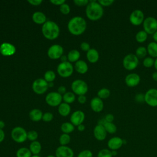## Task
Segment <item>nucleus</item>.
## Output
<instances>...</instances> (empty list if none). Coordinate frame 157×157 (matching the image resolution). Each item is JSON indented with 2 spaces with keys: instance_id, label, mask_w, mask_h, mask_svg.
<instances>
[{
  "instance_id": "obj_54",
  "label": "nucleus",
  "mask_w": 157,
  "mask_h": 157,
  "mask_svg": "<svg viewBox=\"0 0 157 157\" xmlns=\"http://www.w3.org/2000/svg\"><path fill=\"white\" fill-rule=\"evenodd\" d=\"M85 126L83 124H79L78 126H77V129L79 131H83L85 130Z\"/></svg>"
},
{
  "instance_id": "obj_25",
  "label": "nucleus",
  "mask_w": 157,
  "mask_h": 157,
  "mask_svg": "<svg viewBox=\"0 0 157 157\" xmlns=\"http://www.w3.org/2000/svg\"><path fill=\"white\" fill-rule=\"evenodd\" d=\"M29 149L30 150L33 155H39L42 150L41 144L37 140L31 142L29 145Z\"/></svg>"
},
{
  "instance_id": "obj_38",
  "label": "nucleus",
  "mask_w": 157,
  "mask_h": 157,
  "mask_svg": "<svg viewBox=\"0 0 157 157\" xmlns=\"http://www.w3.org/2000/svg\"><path fill=\"white\" fill-rule=\"evenodd\" d=\"M56 77L55 73L53 71H47L44 74V79L47 82H52Z\"/></svg>"
},
{
  "instance_id": "obj_29",
  "label": "nucleus",
  "mask_w": 157,
  "mask_h": 157,
  "mask_svg": "<svg viewBox=\"0 0 157 157\" xmlns=\"http://www.w3.org/2000/svg\"><path fill=\"white\" fill-rule=\"evenodd\" d=\"M148 35L144 30H140L136 34L135 39L139 43H144L147 40Z\"/></svg>"
},
{
  "instance_id": "obj_47",
  "label": "nucleus",
  "mask_w": 157,
  "mask_h": 157,
  "mask_svg": "<svg viewBox=\"0 0 157 157\" xmlns=\"http://www.w3.org/2000/svg\"><path fill=\"white\" fill-rule=\"evenodd\" d=\"M80 48L83 51L88 52L90 49V45L88 42H83L80 44Z\"/></svg>"
},
{
  "instance_id": "obj_20",
  "label": "nucleus",
  "mask_w": 157,
  "mask_h": 157,
  "mask_svg": "<svg viewBox=\"0 0 157 157\" xmlns=\"http://www.w3.org/2000/svg\"><path fill=\"white\" fill-rule=\"evenodd\" d=\"M90 107L95 112H100L104 109V102L99 98L94 97L90 101Z\"/></svg>"
},
{
  "instance_id": "obj_56",
  "label": "nucleus",
  "mask_w": 157,
  "mask_h": 157,
  "mask_svg": "<svg viewBox=\"0 0 157 157\" xmlns=\"http://www.w3.org/2000/svg\"><path fill=\"white\" fill-rule=\"evenodd\" d=\"M152 37H153V41L157 43V31L152 35Z\"/></svg>"
},
{
  "instance_id": "obj_9",
  "label": "nucleus",
  "mask_w": 157,
  "mask_h": 157,
  "mask_svg": "<svg viewBox=\"0 0 157 157\" xmlns=\"http://www.w3.org/2000/svg\"><path fill=\"white\" fill-rule=\"evenodd\" d=\"M145 20V15L140 9L134 10L129 15V20L131 25L137 26L141 25Z\"/></svg>"
},
{
  "instance_id": "obj_26",
  "label": "nucleus",
  "mask_w": 157,
  "mask_h": 157,
  "mask_svg": "<svg viewBox=\"0 0 157 157\" xmlns=\"http://www.w3.org/2000/svg\"><path fill=\"white\" fill-rule=\"evenodd\" d=\"M29 116L31 120L34 121H39L40 120H42L43 114L40 110L37 109H34L30 111Z\"/></svg>"
},
{
  "instance_id": "obj_60",
  "label": "nucleus",
  "mask_w": 157,
  "mask_h": 157,
  "mask_svg": "<svg viewBox=\"0 0 157 157\" xmlns=\"http://www.w3.org/2000/svg\"><path fill=\"white\" fill-rule=\"evenodd\" d=\"M112 156H116V155L117 154V151L116 150H112Z\"/></svg>"
},
{
  "instance_id": "obj_55",
  "label": "nucleus",
  "mask_w": 157,
  "mask_h": 157,
  "mask_svg": "<svg viewBox=\"0 0 157 157\" xmlns=\"http://www.w3.org/2000/svg\"><path fill=\"white\" fill-rule=\"evenodd\" d=\"M151 77L153 80L157 82V71H156L153 72V74H151Z\"/></svg>"
},
{
  "instance_id": "obj_17",
  "label": "nucleus",
  "mask_w": 157,
  "mask_h": 157,
  "mask_svg": "<svg viewBox=\"0 0 157 157\" xmlns=\"http://www.w3.org/2000/svg\"><path fill=\"white\" fill-rule=\"evenodd\" d=\"M107 131L103 125L97 124L93 129V135L95 139L99 141H102L107 137Z\"/></svg>"
},
{
  "instance_id": "obj_48",
  "label": "nucleus",
  "mask_w": 157,
  "mask_h": 157,
  "mask_svg": "<svg viewBox=\"0 0 157 157\" xmlns=\"http://www.w3.org/2000/svg\"><path fill=\"white\" fill-rule=\"evenodd\" d=\"M104 120L106 122H109V123H112L114 120V116L112 114V113H107L105 117H104Z\"/></svg>"
},
{
  "instance_id": "obj_14",
  "label": "nucleus",
  "mask_w": 157,
  "mask_h": 157,
  "mask_svg": "<svg viewBox=\"0 0 157 157\" xmlns=\"http://www.w3.org/2000/svg\"><path fill=\"white\" fill-rule=\"evenodd\" d=\"M56 157H74L73 150L67 145H60L55 150Z\"/></svg>"
},
{
  "instance_id": "obj_50",
  "label": "nucleus",
  "mask_w": 157,
  "mask_h": 157,
  "mask_svg": "<svg viewBox=\"0 0 157 157\" xmlns=\"http://www.w3.org/2000/svg\"><path fill=\"white\" fill-rule=\"evenodd\" d=\"M50 2L53 4L54 5L61 6L64 3H65V1L64 0H51Z\"/></svg>"
},
{
  "instance_id": "obj_12",
  "label": "nucleus",
  "mask_w": 157,
  "mask_h": 157,
  "mask_svg": "<svg viewBox=\"0 0 157 157\" xmlns=\"http://www.w3.org/2000/svg\"><path fill=\"white\" fill-rule=\"evenodd\" d=\"M62 99L63 97L61 94L58 92H50L48 93L45 97L47 104L52 107L59 105L61 103Z\"/></svg>"
},
{
  "instance_id": "obj_42",
  "label": "nucleus",
  "mask_w": 157,
  "mask_h": 157,
  "mask_svg": "<svg viewBox=\"0 0 157 157\" xmlns=\"http://www.w3.org/2000/svg\"><path fill=\"white\" fill-rule=\"evenodd\" d=\"M59 10L60 12L64 14V15H67L70 12V7L67 4L64 3L63 4L61 5L59 7Z\"/></svg>"
},
{
  "instance_id": "obj_24",
  "label": "nucleus",
  "mask_w": 157,
  "mask_h": 157,
  "mask_svg": "<svg viewBox=\"0 0 157 157\" xmlns=\"http://www.w3.org/2000/svg\"><path fill=\"white\" fill-rule=\"evenodd\" d=\"M33 20L34 23L37 24H44L46 21V16L45 14L41 12H36L33 14L32 16Z\"/></svg>"
},
{
  "instance_id": "obj_22",
  "label": "nucleus",
  "mask_w": 157,
  "mask_h": 157,
  "mask_svg": "<svg viewBox=\"0 0 157 157\" xmlns=\"http://www.w3.org/2000/svg\"><path fill=\"white\" fill-rule=\"evenodd\" d=\"M147 53L149 56L155 59L157 58V43L152 41L148 44L147 46Z\"/></svg>"
},
{
  "instance_id": "obj_59",
  "label": "nucleus",
  "mask_w": 157,
  "mask_h": 157,
  "mask_svg": "<svg viewBox=\"0 0 157 157\" xmlns=\"http://www.w3.org/2000/svg\"><path fill=\"white\" fill-rule=\"evenodd\" d=\"M154 67L156 69V71H157V58L155 59V63H154Z\"/></svg>"
},
{
  "instance_id": "obj_34",
  "label": "nucleus",
  "mask_w": 157,
  "mask_h": 157,
  "mask_svg": "<svg viewBox=\"0 0 157 157\" xmlns=\"http://www.w3.org/2000/svg\"><path fill=\"white\" fill-rule=\"evenodd\" d=\"M103 126L105 128V131H107V133L115 134L117 131V127L113 122L112 123L105 122Z\"/></svg>"
},
{
  "instance_id": "obj_37",
  "label": "nucleus",
  "mask_w": 157,
  "mask_h": 157,
  "mask_svg": "<svg viewBox=\"0 0 157 157\" xmlns=\"http://www.w3.org/2000/svg\"><path fill=\"white\" fill-rule=\"evenodd\" d=\"M155 63V59L150 57V56H146L144 59H143L142 64L144 67L147 68L151 67L154 66Z\"/></svg>"
},
{
  "instance_id": "obj_6",
  "label": "nucleus",
  "mask_w": 157,
  "mask_h": 157,
  "mask_svg": "<svg viewBox=\"0 0 157 157\" xmlns=\"http://www.w3.org/2000/svg\"><path fill=\"white\" fill-rule=\"evenodd\" d=\"M142 26L148 34L153 35L157 31V19L153 17H147L145 18Z\"/></svg>"
},
{
  "instance_id": "obj_27",
  "label": "nucleus",
  "mask_w": 157,
  "mask_h": 157,
  "mask_svg": "<svg viewBox=\"0 0 157 157\" xmlns=\"http://www.w3.org/2000/svg\"><path fill=\"white\" fill-rule=\"evenodd\" d=\"M58 112L61 116H67L71 112V107L69 104L66 102L61 103L58 107Z\"/></svg>"
},
{
  "instance_id": "obj_46",
  "label": "nucleus",
  "mask_w": 157,
  "mask_h": 157,
  "mask_svg": "<svg viewBox=\"0 0 157 157\" xmlns=\"http://www.w3.org/2000/svg\"><path fill=\"white\" fill-rule=\"evenodd\" d=\"M88 0H74V2L75 5L78 6H87L89 3Z\"/></svg>"
},
{
  "instance_id": "obj_10",
  "label": "nucleus",
  "mask_w": 157,
  "mask_h": 157,
  "mask_svg": "<svg viewBox=\"0 0 157 157\" xmlns=\"http://www.w3.org/2000/svg\"><path fill=\"white\" fill-rule=\"evenodd\" d=\"M73 71V66L69 61L62 62L59 64L57 67V72L62 77H68L71 76Z\"/></svg>"
},
{
  "instance_id": "obj_43",
  "label": "nucleus",
  "mask_w": 157,
  "mask_h": 157,
  "mask_svg": "<svg viewBox=\"0 0 157 157\" xmlns=\"http://www.w3.org/2000/svg\"><path fill=\"white\" fill-rule=\"evenodd\" d=\"M102 7L110 6L115 2L113 0H99L98 1Z\"/></svg>"
},
{
  "instance_id": "obj_62",
  "label": "nucleus",
  "mask_w": 157,
  "mask_h": 157,
  "mask_svg": "<svg viewBox=\"0 0 157 157\" xmlns=\"http://www.w3.org/2000/svg\"><path fill=\"white\" fill-rule=\"evenodd\" d=\"M31 157H41V156L39 155H33Z\"/></svg>"
},
{
  "instance_id": "obj_40",
  "label": "nucleus",
  "mask_w": 157,
  "mask_h": 157,
  "mask_svg": "<svg viewBox=\"0 0 157 157\" xmlns=\"http://www.w3.org/2000/svg\"><path fill=\"white\" fill-rule=\"evenodd\" d=\"M38 138V133L34 130H31L27 132V139L31 141H36Z\"/></svg>"
},
{
  "instance_id": "obj_49",
  "label": "nucleus",
  "mask_w": 157,
  "mask_h": 157,
  "mask_svg": "<svg viewBox=\"0 0 157 157\" xmlns=\"http://www.w3.org/2000/svg\"><path fill=\"white\" fill-rule=\"evenodd\" d=\"M28 2L31 5L39 6L42 2V0H28Z\"/></svg>"
},
{
  "instance_id": "obj_30",
  "label": "nucleus",
  "mask_w": 157,
  "mask_h": 157,
  "mask_svg": "<svg viewBox=\"0 0 157 157\" xmlns=\"http://www.w3.org/2000/svg\"><path fill=\"white\" fill-rule=\"evenodd\" d=\"M80 52L77 50H71L68 54H67V59L69 61L71 62H77L78 61V59L80 58Z\"/></svg>"
},
{
  "instance_id": "obj_4",
  "label": "nucleus",
  "mask_w": 157,
  "mask_h": 157,
  "mask_svg": "<svg viewBox=\"0 0 157 157\" xmlns=\"http://www.w3.org/2000/svg\"><path fill=\"white\" fill-rule=\"evenodd\" d=\"M123 66L127 71H133L137 68L139 63V59L135 54L128 53L123 59Z\"/></svg>"
},
{
  "instance_id": "obj_33",
  "label": "nucleus",
  "mask_w": 157,
  "mask_h": 157,
  "mask_svg": "<svg viewBox=\"0 0 157 157\" xmlns=\"http://www.w3.org/2000/svg\"><path fill=\"white\" fill-rule=\"evenodd\" d=\"M98 97L101 99H107L110 96V91L107 88H102L98 91Z\"/></svg>"
},
{
  "instance_id": "obj_61",
  "label": "nucleus",
  "mask_w": 157,
  "mask_h": 157,
  "mask_svg": "<svg viewBox=\"0 0 157 157\" xmlns=\"http://www.w3.org/2000/svg\"><path fill=\"white\" fill-rule=\"evenodd\" d=\"M46 157H56L55 156H54V155H48V156H47Z\"/></svg>"
},
{
  "instance_id": "obj_28",
  "label": "nucleus",
  "mask_w": 157,
  "mask_h": 157,
  "mask_svg": "<svg viewBox=\"0 0 157 157\" xmlns=\"http://www.w3.org/2000/svg\"><path fill=\"white\" fill-rule=\"evenodd\" d=\"M32 156L30 150L27 147H21L16 151V157H31Z\"/></svg>"
},
{
  "instance_id": "obj_18",
  "label": "nucleus",
  "mask_w": 157,
  "mask_h": 157,
  "mask_svg": "<svg viewBox=\"0 0 157 157\" xmlns=\"http://www.w3.org/2000/svg\"><path fill=\"white\" fill-rule=\"evenodd\" d=\"M85 113L81 110H77L73 112L71 116V123L74 126H78L82 124L85 120Z\"/></svg>"
},
{
  "instance_id": "obj_8",
  "label": "nucleus",
  "mask_w": 157,
  "mask_h": 157,
  "mask_svg": "<svg viewBox=\"0 0 157 157\" xmlns=\"http://www.w3.org/2000/svg\"><path fill=\"white\" fill-rule=\"evenodd\" d=\"M145 102L152 107H157V89L151 88L144 93Z\"/></svg>"
},
{
  "instance_id": "obj_15",
  "label": "nucleus",
  "mask_w": 157,
  "mask_h": 157,
  "mask_svg": "<svg viewBox=\"0 0 157 157\" xmlns=\"http://www.w3.org/2000/svg\"><path fill=\"white\" fill-rule=\"evenodd\" d=\"M140 82V77L137 73H130L126 75L124 78L125 84L128 87H135Z\"/></svg>"
},
{
  "instance_id": "obj_39",
  "label": "nucleus",
  "mask_w": 157,
  "mask_h": 157,
  "mask_svg": "<svg viewBox=\"0 0 157 157\" xmlns=\"http://www.w3.org/2000/svg\"><path fill=\"white\" fill-rule=\"evenodd\" d=\"M112 151L107 148H103L99 151L97 157H112Z\"/></svg>"
},
{
  "instance_id": "obj_19",
  "label": "nucleus",
  "mask_w": 157,
  "mask_h": 157,
  "mask_svg": "<svg viewBox=\"0 0 157 157\" xmlns=\"http://www.w3.org/2000/svg\"><path fill=\"white\" fill-rule=\"evenodd\" d=\"M16 52V48L13 45L9 42H3L0 45V53L3 56L13 55Z\"/></svg>"
},
{
  "instance_id": "obj_31",
  "label": "nucleus",
  "mask_w": 157,
  "mask_h": 157,
  "mask_svg": "<svg viewBox=\"0 0 157 157\" xmlns=\"http://www.w3.org/2000/svg\"><path fill=\"white\" fill-rule=\"evenodd\" d=\"M147 54V47L144 46L138 47L135 51V55L139 59H144Z\"/></svg>"
},
{
  "instance_id": "obj_53",
  "label": "nucleus",
  "mask_w": 157,
  "mask_h": 157,
  "mask_svg": "<svg viewBox=\"0 0 157 157\" xmlns=\"http://www.w3.org/2000/svg\"><path fill=\"white\" fill-rule=\"evenodd\" d=\"M5 138V133L2 129H0V143H1Z\"/></svg>"
},
{
  "instance_id": "obj_58",
  "label": "nucleus",
  "mask_w": 157,
  "mask_h": 157,
  "mask_svg": "<svg viewBox=\"0 0 157 157\" xmlns=\"http://www.w3.org/2000/svg\"><path fill=\"white\" fill-rule=\"evenodd\" d=\"M5 126V123L2 120H0V129H2Z\"/></svg>"
},
{
  "instance_id": "obj_35",
  "label": "nucleus",
  "mask_w": 157,
  "mask_h": 157,
  "mask_svg": "<svg viewBox=\"0 0 157 157\" xmlns=\"http://www.w3.org/2000/svg\"><path fill=\"white\" fill-rule=\"evenodd\" d=\"M75 99V94L72 92H66L63 96V99L67 104L72 103Z\"/></svg>"
},
{
  "instance_id": "obj_3",
  "label": "nucleus",
  "mask_w": 157,
  "mask_h": 157,
  "mask_svg": "<svg viewBox=\"0 0 157 157\" xmlns=\"http://www.w3.org/2000/svg\"><path fill=\"white\" fill-rule=\"evenodd\" d=\"M42 33L44 36L47 39L54 40L59 34V28L55 22L47 21L42 25Z\"/></svg>"
},
{
  "instance_id": "obj_57",
  "label": "nucleus",
  "mask_w": 157,
  "mask_h": 157,
  "mask_svg": "<svg viewBox=\"0 0 157 157\" xmlns=\"http://www.w3.org/2000/svg\"><path fill=\"white\" fill-rule=\"evenodd\" d=\"M60 58H61V63H62V62L67 61V57H66V56H65V55H62Z\"/></svg>"
},
{
  "instance_id": "obj_11",
  "label": "nucleus",
  "mask_w": 157,
  "mask_h": 157,
  "mask_svg": "<svg viewBox=\"0 0 157 157\" xmlns=\"http://www.w3.org/2000/svg\"><path fill=\"white\" fill-rule=\"evenodd\" d=\"M48 88V82L43 78L35 80L32 85V88L34 93L37 94H42L45 93Z\"/></svg>"
},
{
  "instance_id": "obj_36",
  "label": "nucleus",
  "mask_w": 157,
  "mask_h": 157,
  "mask_svg": "<svg viewBox=\"0 0 157 157\" xmlns=\"http://www.w3.org/2000/svg\"><path fill=\"white\" fill-rule=\"evenodd\" d=\"M71 142V137L67 134H62L59 138V142L61 145H67Z\"/></svg>"
},
{
  "instance_id": "obj_41",
  "label": "nucleus",
  "mask_w": 157,
  "mask_h": 157,
  "mask_svg": "<svg viewBox=\"0 0 157 157\" xmlns=\"http://www.w3.org/2000/svg\"><path fill=\"white\" fill-rule=\"evenodd\" d=\"M93 154L90 150H83L77 155V157H93Z\"/></svg>"
},
{
  "instance_id": "obj_16",
  "label": "nucleus",
  "mask_w": 157,
  "mask_h": 157,
  "mask_svg": "<svg viewBox=\"0 0 157 157\" xmlns=\"http://www.w3.org/2000/svg\"><path fill=\"white\" fill-rule=\"evenodd\" d=\"M124 144V140L120 137H113L110 138L107 142V146L109 150H117L120 149Z\"/></svg>"
},
{
  "instance_id": "obj_32",
  "label": "nucleus",
  "mask_w": 157,
  "mask_h": 157,
  "mask_svg": "<svg viewBox=\"0 0 157 157\" xmlns=\"http://www.w3.org/2000/svg\"><path fill=\"white\" fill-rule=\"evenodd\" d=\"M61 130L63 133L69 134V133H71L72 132L74 131V126L71 123L65 122L61 124Z\"/></svg>"
},
{
  "instance_id": "obj_45",
  "label": "nucleus",
  "mask_w": 157,
  "mask_h": 157,
  "mask_svg": "<svg viewBox=\"0 0 157 157\" xmlns=\"http://www.w3.org/2000/svg\"><path fill=\"white\" fill-rule=\"evenodd\" d=\"M53 114L52 113H50V112H46L44 114H43L42 120L44 121L49 122V121H52L53 120Z\"/></svg>"
},
{
  "instance_id": "obj_2",
  "label": "nucleus",
  "mask_w": 157,
  "mask_h": 157,
  "mask_svg": "<svg viewBox=\"0 0 157 157\" xmlns=\"http://www.w3.org/2000/svg\"><path fill=\"white\" fill-rule=\"evenodd\" d=\"M85 13L87 18L91 21H97L104 15V9L100 4L96 1H91L86 6Z\"/></svg>"
},
{
  "instance_id": "obj_51",
  "label": "nucleus",
  "mask_w": 157,
  "mask_h": 157,
  "mask_svg": "<svg viewBox=\"0 0 157 157\" xmlns=\"http://www.w3.org/2000/svg\"><path fill=\"white\" fill-rule=\"evenodd\" d=\"M78 101L79 103L83 104H85V102L86 101V98L85 95H81V96H79L78 98Z\"/></svg>"
},
{
  "instance_id": "obj_23",
  "label": "nucleus",
  "mask_w": 157,
  "mask_h": 157,
  "mask_svg": "<svg viewBox=\"0 0 157 157\" xmlns=\"http://www.w3.org/2000/svg\"><path fill=\"white\" fill-rule=\"evenodd\" d=\"M75 69L79 74H83L88 71V66L85 61L83 60H78L75 64Z\"/></svg>"
},
{
  "instance_id": "obj_7",
  "label": "nucleus",
  "mask_w": 157,
  "mask_h": 157,
  "mask_svg": "<svg viewBox=\"0 0 157 157\" xmlns=\"http://www.w3.org/2000/svg\"><path fill=\"white\" fill-rule=\"evenodd\" d=\"M71 88L72 91L78 96L85 95L88 90L87 83L80 79L75 80L72 83Z\"/></svg>"
},
{
  "instance_id": "obj_13",
  "label": "nucleus",
  "mask_w": 157,
  "mask_h": 157,
  "mask_svg": "<svg viewBox=\"0 0 157 157\" xmlns=\"http://www.w3.org/2000/svg\"><path fill=\"white\" fill-rule=\"evenodd\" d=\"M63 53V48L58 44H55L50 47L48 50L47 54L50 58L56 59L60 58Z\"/></svg>"
},
{
  "instance_id": "obj_52",
  "label": "nucleus",
  "mask_w": 157,
  "mask_h": 157,
  "mask_svg": "<svg viewBox=\"0 0 157 157\" xmlns=\"http://www.w3.org/2000/svg\"><path fill=\"white\" fill-rule=\"evenodd\" d=\"M58 93L60 94H64L66 93V88L64 86H60L58 89Z\"/></svg>"
},
{
  "instance_id": "obj_5",
  "label": "nucleus",
  "mask_w": 157,
  "mask_h": 157,
  "mask_svg": "<svg viewBox=\"0 0 157 157\" xmlns=\"http://www.w3.org/2000/svg\"><path fill=\"white\" fill-rule=\"evenodd\" d=\"M11 137L17 143H23L27 140V132L23 128L16 126L11 131Z\"/></svg>"
},
{
  "instance_id": "obj_1",
  "label": "nucleus",
  "mask_w": 157,
  "mask_h": 157,
  "mask_svg": "<svg viewBox=\"0 0 157 157\" xmlns=\"http://www.w3.org/2000/svg\"><path fill=\"white\" fill-rule=\"evenodd\" d=\"M67 28L72 34L79 36L85 31L86 22L85 20L81 17H74L69 21Z\"/></svg>"
},
{
  "instance_id": "obj_21",
  "label": "nucleus",
  "mask_w": 157,
  "mask_h": 157,
  "mask_svg": "<svg viewBox=\"0 0 157 157\" xmlns=\"http://www.w3.org/2000/svg\"><path fill=\"white\" fill-rule=\"evenodd\" d=\"M86 58L90 63H95L99 60V52L95 48H90L86 53Z\"/></svg>"
},
{
  "instance_id": "obj_44",
  "label": "nucleus",
  "mask_w": 157,
  "mask_h": 157,
  "mask_svg": "<svg viewBox=\"0 0 157 157\" xmlns=\"http://www.w3.org/2000/svg\"><path fill=\"white\" fill-rule=\"evenodd\" d=\"M134 100L136 102L138 103H142L145 102V99H144V94H142V93H139L135 95L134 97Z\"/></svg>"
}]
</instances>
